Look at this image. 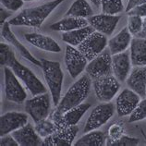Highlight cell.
Here are the masks:
<instances>
[{
	"mask_svg": "<svg viewBox=\"0 0 146 146\" xmlns=\"http://www.w3.org/2000/svg\"><path fill=\"white\" fill-rule=\"evenodd\" d=\"M79 131L78 126L58 129L55 133L44 138V146H70L72 145L77 133Z\"/></svg>",
	"mask_w": 146,
	"mask_h": 146,
	"instance_id": "2e32d148",
	"label": "cell"
},
{
	"mask_svg": "<svg viewBox=\"0 0 146 146\" xmlns=\"http://www.w3.org/2000/svg\"><path fill=\"white\" fill-rule=\"evenodd\" d=\"M28 123V116L21 112H7L0 117V136H5Z\"/></svg>",
	"mask_w": 146,
	"mask_h": 146,
	"instance_id": "9a60e30c",
	"label": "cell"
},
{
	"mask_svg": "<svg viewBox=\"0 0 146 146\" xmlns=\"http://www.w3.org/2000/svg\"><path fill=\"white\" fill-rule=\"evenodd\" d=\"M1 35L5 40H7L10 44H12L13 46L16 48L20 54L21 55L22 57H24L25 59L29 60L31 63H33L34 65H36L38 67H42L41 60H38L34 57L31 52L27 49L23 44H22L20 41L17 39V37L15 36V34L10 29V24L9 22H5L4 25L2 26V31H1Z\"/></svg>",
	"mask_w": 146,
	"mask_h": 146,
	"instance_id": "d6986e66",
	"label": "cell"
},
{
	"mask_svg": "<svg viewBox=\"0 0 146 146\" xmlns=\"http://www.w3.org/2000/svg\"><path fill=\"white\" fill-rule=\"evenodd\" d=\"M102 12L108 15H117L124 10L122 0H102Z\"/></svg>",
	"mask_w": 146,
	"mask_h": 146,
	"instance_id": "f1b7e54d",
	"label": "cell"
},
{
	"mask_svg": "<svg viewBox=\"0 0 146 146\" xmlns=\"http://www.w3.org/2000/svg\"><path fill=\"white\" fill-rule=\"evenodd\" d=\"M23 1H26V2H31V1H35V0H23Z\"/></svg>",
	"mask_w": 146,
	"mask_h": 146,
	"instance_id": "7bdbcfd3",
	"label": "cell"
},
{
	"mask_svg": "<svg viewBox=\"0 0 146 146\" xmlns=\"http://www.w3.org/2000/svg\"><path fill=\"white\" fill-rule=\"evenodd\" d=\"M143 25V18L136 15H129L128 18V29L133 36H137L141 30Z\"/></svg>",
	"mask_w": 146,
	"mask_h": 146,
	"instance_id": "4dcf8cb0",
	"label": "cell"
},
{
	"mask_svg": "<svg viewBox=\"0 0 146 146\" xmlns=\"http://www.w3.org/2000/svg\"><path fill=\"white\" fill-rule=\"evenodd\" d=\"M4 78L6 98L10 102L17 104L23 103L27 98V94L12 68L4 67Z\"/></svg>",
	"mask_w": 146,
	"mask_h": 146,
	"instance_id": "52a82bcc",
	"label": "cell"
},
{
	"mask_svg": "<svg viewBox=\"0 0 146 146\" xmlns=\"http://www.w3.org/2000/svg\"><path fill=\"white\" fill-rule=\"evenodd\" d=\"M88 60L85 56L75 46L68 44L65 54V64L71 78L76 79L86 68Z\"/></svg>",
	"mask_w": 146,
	"mask_h": 146,
	"instance_id": "7c38bea8",
	"label": "cell"
},
{
	"mask_svg": "<svg viewBox=\"0 0 146 146\" xmlns=\"http://www.w3.org/2000/svg\"><path fill=\"white\" fill-rule=\"evenodd\" d=\"M132 34L129 33L128 27L123 28L119 33L116 34V36L108 41V47L111 55L114 56L116 54L122 53L127 50L131 43Z\"/></svg>",
	"mask_w": 146,
	"mask_h": 146,
	"instance_id": "603a6c76",
	"label": "cell"
},
{
	"mask_svg": "<svg viewBox=\"0 0 146 146\" xmlns=\"http://www.w3.org/2000/svg\"><path fill=\"white\" fill-rule=\"evenodd\" d=\"M128 15L129 16V15H136V16H140L141 18H145L146 17V3L134 7L133 9L129 11Z\"/></svg>",
	"mask_w": 146,
	"mask_h": 146,
	"instance_id": "d590c367",
	"label": "cell"
},
{
	"mask_svg": "<svg viewBox=\"0 0 146 146\" xmlns=\"http://www.w3.org/2000/svg\"><path fill=\"white\" fill-rule=\"evenodd\" d=\"M120 83L116 77L112 75L102 77L94 80V89L97 99L103 103L110 102L119 91Z\"/></svg>",
	"mask_w": 146,
	"mask_h": 146,
	"instance_id": "9c48e42d",
	"label": "cell"
},
{
	"mask_svg": "<svg viewBox=\"0 0 146 146\" xmlns=\"http://www.w3.org/2000/svg\"><path fill=\"white\" fill-rule=\"evenodd\" d=\"M2 6L5 9L15 12L23 6V0H0Z\"/></svg>",
	"mask_w": 146,
	"mask_h": 146,
	"instance_id": "e575fe53",
	"label": "cell"
},
{
	"mask_svg": "<svg viewBox=\"0 0 146 146\" xmlns=\"http://www.w3.org/2000/svg\"><path fill=\"white\" fill-rule=\"evenodd\" d=\"M65 0H52L43 5L30 7L21 11L16 17L9 20V24L13 26H27L39 28L44 23L52 11Z\"/></svg>",
	"mask_w": 146,
	"mask_h": 146,
	"instance_id": "7a4b0ae2",
	"label": "cell"
},
{
	"mask_svg": "<svg viewBox=\"0 0 146 146\" xmlns=\"http://www.w3.org/2000/svg\"><path fill=\"white\" fill-rule=\"evenodd\" d=\"M92 79L85 74L75 82L68 90L64 97L60 100L59 104L56 106L55 110L50 115H62L72 107L82 104V102L89 95L91 90Z\"/></svg>",
	"mask_w": 146,
	"mask_h": 146,
	"instance_id": "6da1fadb",
	"label": "cell"
},
{
	"mask_svg": "<svg viewBox=\"0 0 146 146\" xmlns=\"http://www.w3.org/2000/svg\"><path fill=\"white\" fill-rule=\"evenodd\" d=\"M90 107L91 104H80L66 111L62 115H50V118L54 121L58 129H67L78 124Z\"/></svg>",
	"mask_w": 146,
	"mask_h": 146,
	"instance_id": "8fae6325",
	"label": "cell"
},
{
	"mask_svg": "<svg viewBox=\"0 0 146 146\" xmlns=\"http://www.w3.org/2000/svg\"><path fill=\"white\" fill-rule=\"evenodd\" d=\"M25 40L27 42L39 49L44 50V51L52 52V53H60L61 47L56 42L51 38L50 36L44 35V34L36 33H26Z\"/></svg>",
	"mask_w": 146,
	"mask_h": 146,
	"instance_id": "44dd1931",
	"label": "cell"
},
{
	"mask_svg": "<svg viewBox=\"0 0 146 146\" xmlns=\"http://www.w3.org/2000/svg\"><path fill=\"white\" fill-rule=\"evenodd\" d=\"M87 25H89L87 19L76 18V17H66L61 21L56 22L52 25H50V30L55 32H70V31L77 30L83 28Z\"/></svg>",
	"mask_w": 146,
	"mask_h": 146,
	"instance_id": "cb8c5ba5",
	"label": "cell"
},
{
	"mask_svg": "<svg viewBox=\"0 0 146 146\" xmlns=\"http://www.w3.org/2000/svg\"><path fill=\"white\" fill-rule=\"evenodd\" d=\"M124 125L120 122H116L113 123L108 127L107 129V140L115 141L117 140L118 138H120L122 135H124Z\"/></svg>",
	"mask_w": 146,
	"mask_h": 146,
	"instance_id": "836d02e7",
	"label": "cell"
},
{
	"mask_svg": "<svg viewBox=\"0 0 146 146\" xmlns=\"http://www.w3.org/2000/svg\"><path fill=\"white\" fill-rule=\"evenodd\" d=\"M121 16L119 15L98 14L88 18V22L93 28L106 36H110L116 30L117 23L119 22Z\"/></svg>",
	"mask_w": 146,
	"mask_h": 146,
	"instance_id": "4fadbf2b",
	"label": "cell"
},
{
	"mask_svg": "<svg viewBox=\"0 0 146 146\" xmlns=\"http://www.w3.org/2000/svg\"><path fill=\"white\" fill-rule=\"evenodd\" d=\"M145 118H146V98H143L138 104V106L134 109L133 112L129 115V122L133 123V122L143 120Z\"/></svg>",
	"mask_w": 146,
	"mask_h": 146,
	"instance_id": "1f68e13d",
	"label": "cell"
},
{
	"mask_svg": "<svg viewBox=\"0 0 146 146\" xmlns=\"http://www.w3.org/2000/svg\"><path fill=\"white\" fill-rule=\"evenodd\" d=\"M134 37L146 38V17L143 18V30H141V32L138 34L137 36H134Z\"/></svg>",
	"mask_w": 146,
	"mask_h": 146,
	"instance_id": "ab89813d",
	"label": "cell"
},
{
	"mask_svg": "<svg viewBox=\"0 0 146 146\" xmlns=\"http://www.w3.org/2000/svg\"><path fill=\"white\" fill-rule=\"evenodd\" d=\"M11 15H12V11L5 9L3 6L0 7V24H1V26L4 25V23H5L7 21V19L9 18Z\"/></svg>",
	"mask_w": 146,
	"mask_h": 146,
	"instance_id": "74e56055",
	"label": "cell"
},
{
	"mask_svg": "<svg viewBox=\"0 0 146 146\" xmlns=\"http://www.w3.org/2000/svg\"><path fill=\"white\" fill-rule=\"evenodd\" d=\"M106 143V134L100 130H92L85 133L74 143L75 146H102Z\"/></svg>",
	"mask_w": 146,
	"mask_h": 146,
	"instance_id": "4316f807",
	"label": "cell"
},
{
	"mask_svg": "<svg viewBox=\"0 0 146 146\" xmlns=\"http://www.w3.org/2000/svg\"><path fill=\"white\" fill-rule=\"evenodd\" d=\"M131 68L130 53L124 51L112 56V68L115 77L119 82H126Z\"/></svg>",
	"mask_w": 146,
	"mask_h": 146,
	"instance_id": "ac0fdd59",
	"label": "cell"
},
{
	"mask_svg": "<svg viewBox=\"0 0 146 146\" xmlns=\"http://www.w3.org/2000/svg\"><path fill=\"white\" fill-rule=\"evenodd\" d=\"M14 59H16V56L11 47L7 44L0 43V65L1 67H10Z\"/></svg>",
	"mask_w": 146,
	"mask_h": 146,
	"instance_id": "f546056e",
	"label": "cell"
},
{
	"mask_svg": "<svg viewBox=\"0 0 146 146\" xmlns=\"http://www.w3.org/2000/svg\"><path fill=\"white\" fill-rule=\"evenodd\" d=\"M41 63L44 80L47 83L53 104L56 107L60 102L61 91H62V84L64 80L63 71L61 70L60 63L57 61L42 58Z\"/></svg>",
	"mask_w": 146,
	"mask_h": 146,
	"instance_id": "3957f363",
	"label": "cell"
},
{
	"mask_svg": "<svg viewBox=\"0 0 146 146\" xmlns=\"http://www.w3.org/2000/svg\"><path fill=\"white\" fill-rule=\"evenodd\" d=\"M9 68H12V70L17 75L18 78L25 84V86L30 91L32 95L35 96V95L46 93L47 89L45 88L43 82L37 78V76L29 68L22 65L20 61L17 60V58L13 60Z\"/></svg>",
	"mask_w": 146,
	"mask_h": 146,
	"instance_id": "277c9868",
	"label": "cell"
},
{
	"mask_svg": "<svg viewBox=\"0 0 146 146\" xmlns=\"http://www.w3.org/2000/svg\"><path fill=\"white\" fill-rule=\"evenodd\" d=\"M106 35L95 31L79 45L78 49L85 56L88 61H91L100 55L106 49Z\"/></svg>",
	"mask_w": 146,
	"mask_h": 146,
	"instance_id": "30bf717a",
	"label": "cell"
},
{
	"mask_svg": "<svg viewBox=\"0 0 146 146\" xmlns=\"http://www.w3.org/2000/svg\"><path fill=\"white\" fill-rule=\"evenodd\" d=\"M114 113L115 106L110 102L100 104L97 106H95L94 110L91 112L89 117H88L83 132L87 133L92 131V130L99 129L101 126L105 125L106 123L110 120Z\"/></svg>",
	"mask_w": 146,
	"mask_h": 146,
	"instance_id": "ba28073f",
	"label": "cell"
},
{
	"mask_svg": "<svg viewBox=\"0 0 146 146\" xmlns=\"http://www.w3.org/2000/svg\"><path fill=\"white\" fill-rule=\"evenodd\" d=\"M25 111L34 123L46 119L51 114V100L49 94L47 93L38 94L32 99L26 100Z\"/></svg>",
	"mask_w": 146,
	"mask_h": 146,
	"instance_id": "5b68a950",
	"label": "cell"
},
{
	"mask_svg": "<svg viewBox=\"0 0 146 146\" xmlns=\"http://www.w3.org/2000/svg\"><path fill=\"white\" fill-rule=\"evenodd\" d=\"M86 72L92 80L109 76L113 73L112 55L109 49H105L86 66Z\"/></svg>",
	"mask_w": 146,
	"mask_h": 146,
	"instance_id": "8992f818",
	"label": "cell"
},
{
	"mask_svg": "<svg viewBox=\"0 0 146 146\" xmlns=\"http://www.w3.org/2000/svg\"><path fill=\"white\" fill-rule=\"evenodd\" d=\"M0 145L1 146H19V143L17 141L15 140V138L10 135V136H2L0 139Z\"/></svg>",
	"mask_w": 146,
	"mask_h": 146,
	"instance_id": "8d00e7d4",
	"label": "cell"
},
{
	"mask_svg": "<svg viewBox=\"0 0 146 146\" xmlns=\"http://www.w3.org/2000/svg\"><path fill=\"white\" fill-rule=\"evenodd\" d=\"M90 1L94 4V5L97 7V9H99L100 7H101V3H102V0H90Z\"/></svg>",
	"mask_w": 146,
	"mask_h": 146,
	"instance_id": "60d3db41",
	"label": "cell"
},
{
	"mask_svg": "<svg viewBox=\"0 0 146 146\" xmlns=\"http://www.w3.org/2000/svg\"><path fill=\"white\" fill-rule=\"evenodd\" d=\"M146 3V0H128V4H127V7L125 9L126 12L128 13L129 11L133 9L134 7H136L140 5Z\"/></svg>",
	"mask_w": 146,
	"mask_h": 146,
	"instance_id": "f35d334b",
	"label": "cell"
},
{
	"mask_svg": "<svg viewBox=\"0 0 146 146\" xmlns=\"http://www.w3.org/2000/svg\"><path fill=\"white\" fill-rule=\"evenodd\" d=\"M130 60L133 67L146 66V38H132L130 43Z\"/></svg>",
	"mask_w": 146,
	"mask_h": 146,
	"instance_id": "7402d4cb",
	"label": "cell"
},
{
	"mask_svg": "<svg viewBox=\"0 0 146 146\" xmlns=\"http://www.w3.org/2000/svg\"><path fill=\"white\" fill-rule=\"evenodd\" d=\"M141 101V96L131 89H124L116 100V110L118 117H127L131 114Z\"/></svg>",
	"mask_w": 146,
	"mask_h": 146,
	"instance_id": "5bb4252c",
	"label": "cell"
},
{
	"mask_svg": "<svg viewBox=\"0 0 146 146\" xmlns=\"http://www.w3.org/2000/svg\"><path fill=\"white\" fill-rule=\"evenodd\" d=\"M94 15V10L86 0H75L65 14V16L88 19Z\"/></svg>",
	"mask_w": 146,
	"mask_h": 146,
	"instance_id": "484cf974",
	"label": "cell"
},
{
	"mask_svg": "<svg viewBox=\"0 0 146 146\" xmlns=\"http://www.w3.org/2000/svg\"><path fill=\"white\" fill-rule=\"evenodd\" d=\"M19 145L21 146H39L43 144L41 136L36 132L35 128L30 123L10 133Z\"/></svg>",
	"mask_w": 146,
	"mask_h": 146,
	"instance_id": "e0dca14e",
	"label": "cell"
},
{
	"mask_svg": "<svg viewBox=\"0 0 146 146\" xmlns=\"http://www.w3.org/2000/svg\"><path fill=\"white\" fill-rule=\"evenodd\" d=\"M141 133H143V137H144V139L146 140V135H145V133L143 132V130H141Z\"/></svg>",
	"mask_w": 146,
	"mask_h": 146,
	"instance_id": "b9f144b4",
	"label": "cell"
},
{
	"mask_svg": "<svg viewBox=\"0 0 146 146\" xmlns=\"http://www.w3.org/2000/svg\"><path fill=\"white\" fill-rule=\"evenodd\" d=\"M94 32H95V30L89 24L83 27V28L63 33L62 40L65 43L68 44L70 45H72V46H79Z\"/></svg>",
	"mask_w": 146,
	"mask_h": 146,
	"instance_id": "d4e9b609",
	"label": "cell"
},
{
	"mask_svg": "<svg viewBox=\"0 0 146 146\" xmlns=\"http://www.w3.org/2000/svg\"><path fill=\"white\" fill-rule=\"evenodd\" d=\"M129 89L135 92L141 97L146 96V66L135 67L126 80Z\"/></svg>",
	"mask_w": 146,
	"mask_h": 146,
	"instance_id": "ffe728a7",
	"label": "cell"
},
{
	"mask_svg": "<svg viewBox=\"0 0 146 146\" xmlns=\"http://www.w3.org/2000/svg\"><path fill=\"white\" fill-rule=\"evenodd\" d=\"M34 128H35L36 132L39 134L42 138L47 137L58 130V128H57L56 125L54 123V121L52 119L48 120L47 118L35 123Z\"/></svg>",
	"mask_w": 146,
	"mask_h": 146,
	"instance_id": "83f0119b",
	"label": "cell"
},
{
	"mask_svg": "<svg viewBox=\"0 0 146 146\" xmlns=\"http://www.w3.org/2000/svg\"><path fill=\"white\" fill-rule=\"evenodd\" d=\"M140 140L138 138L122 135L120 138H118L117 140L111 141L106 139V145L108 146H136L139 144Z\"/></svg>",
	"mask_w": 146,
	"mask_h": 146,
	"instance_id": "d6a6232c",
	"label": "cell"
}]
</instances>
